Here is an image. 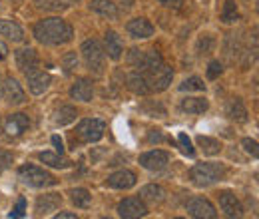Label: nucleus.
<instances>
[{
  "instance_id": "nucleus-1",
  "label": "nucleus",
  "mask_w": 259,
  "mask_h": 219,
  "mask_svg": "<svg viewBox=\"0 0 259 219\" xmlns=\"http://www.w3.org/2000/svg\"><path fill=\"white\" fill-rule=\"evenodd\" d=\"M34 36L40 44L46 46H60L72 40L74 30L72 26L60 16H52V18H44L40 22L34 24Z\"/></svg>"
},
{
  "instance_id": "nucleus-2",
  "label": "nucleus",
  "mask_w": 259,
  "mask_h": 219,
  "mask_svg": "<svg viewBox=\"0 0 259 219\" xmlns=\"http://www.w3.org/2000/svg\"><path fill=\"white\" fill-rule=\"evenodd\" d=\"M226 176V167L222 163H195L190 169V180L197 188H207L222 182Z\"/></svg>"
},
{
  "instance_id": "nucleus-3",
  "label": "nucleus",
  "mask_w": 259,
  "mask_h": 219,
  "mask_svg": "<svg viewBox=\"0 0 259 219\" xmlns=\"http://www.w3.org/2000/svg\"><path fill=\"white\" fill-rule=\"evenodd\" d=\"M18 178L22 180V184L30 186V188H50V186H56L58 180L48 173L46 169L38 167V165H32V163H26L18 169Z\"/></svg>"
},
{
  "instance_id": "nucleus-4",
  "label": "nucleus",
  "mask_w": 259,
  "mask_h": 219,
  "mask_svg": "<svg viewBox=\"0 0 259 219\" xmlns=\"http://www.w3.org/2000/svg\"><path fill=\"white\" fill-rule=\"evenodd\" d=\"M80 52H82V56H84V62L88 66V70L100 76V74L104 72V66H106V52H104V48L100 46V42L94 40V38L86 40V42L82 44Z\"/></svg>"
},
{
  "instance_id": "nucleus-5",
  "label": "nucleus",
  "mask_w": 259,
  "mask_h": 219,
  "mask_svg": "<svg viewBox=\"0 0 259 219\" xmlns=\"http://www.w3.org/2000/svg\"><path fill=\"white\" fill-rule=\"evenodd\" d=\"M142 74H144V80H146V84H148L150 94H154V92H163V90L171 84V80H174V70L163 62L160 64L158 68L148 70V72H142Z\"/></svg>"
},
{
  "instance_id": "nucleus-6",
  "label": "nucleus",
  "mask_w": 259,
  "mask_h": 219,
  "mask_svg": "<svg viewBox=\"0 0 259 219\" xmlns=\"http://www.w3.org/2000/svg\"><path fill=\"white\" fill-rule=\"evenodd\" d=\"M104 132H106V124L102 120H96V118H86L76 127V136L86 144L100 142L104 138Z\"/></svg>"
},
{
  "instance_id": "nucleus-7",
  "label": "nucleus",
  "mask_w": 259,
  "mask_h": 219,
  "mask_svg": "<svg viewBox=\"0 0 259 219\" xmlns=\"http://www.w3.org/2000/svg\"><path fill=\"white\" fill-rule=\"evenodd\" d=\"M148 213V205L142 197H126L118 203V215L124 219H138Z\"/></svg>"
},
{
  "instance_id": "nucleus-8",
  "label": "nucleus",
  "mask_w": 259,
  "mask_h": 219,
  "mask_svg": "<svg viewBox=\"0 0 259 219\" xmlns=\"http://www.w3.org/2000/svg\"><path fill=\"white\" fill-rule=\"evenodd\" d=\"M188 209V215L190 217H197V219H213L218 217V211L213 207V203L205 197H192L186 205Z\"/></svg>"
},
{
  "instance_id": "nucleus-9",
  "label": "nucleus",
  "mask_w": 259,
  "mask_h": 219,
  "mask_svg": "<svg viewBox=\"0 0 259 219\" xmlns=\"http://www.w3.org/2000/svg\"><path fill=\"white\" fill-rule=\"evenodd\" d=\"M167 163H169V156L163 150H152L140 156V165L150 171H162Z\"/></svg>"
},
{
  "instance_id": "nucleus-10",
  "label": "nucleus",
  "mask_w": 259,
  "mask_h": 219,
  "mask_svg": "<svg viewBox=\"0 0 259 219\" xmlns=\"http://www.w3.org/2000/svg\"><path fill=\"white\" fill-rule=\"evenodd\" d=\"M2 94H4V98L8 100V104H12V106H22V104L26 102V96H24L22 86H20L18 80L12 78V76H8V78L4 80Z\"/></svg>"
},
{
  "instance_id": "nucleus-11",
  "label": "nucleus",
  "mask_w": 259,
  "mask_h": 219,
  "mask_svg": "<svg viewBox=\"0 0 259 219\" xmlns=\"http://www.w3.org/2000/svg\"><path fill=\"white\" fill-rule=\"evenodd\" d=\"M218 199H220L222 211L226 213L227 217H241L243 215V207H241L239 199L235 197V193H231V191H220L218 193Z\"/></svg>"
},
{
  "instance_id": "nucleus-12",
  "label": "nucleus",
  "mask_w": 259,
  "mask_h": 219,
  "mask_svg": "<svg viewBox=\"0 0 259 219\" xmlns=\"http://www.w3.org/2000/svg\"><path fill=\"white\" fill-rule=\"evenodd\" d=\"M60 205H62V195L60 193H46V195H40L36 199L34 211H36V215H48V213L56 211Z\"/></svg>"
},
{
  "instance_id": "nucleus-13",
  "label": "nucleus",
  "mask_w": 259,
  "mask_h": 219,
  "mask_svg": "<svg viewBox=\"0 0 259 219\" xmlns=\"http://www.w3.org/2000/svg\"><path fill=\"white\" fill-rule=\"evenodd\" d=\"M26 78H28V90L34 96L44 94L52 84V76L48 72H40V70H34L30 74H26Z\"/></svg>"
},
{
  "instance_id": "nucleus-14",
  "label": "nucleus",
  "mask_w": 259,
  "mask_h": 219,
  "mask_svg": "<svg viewBox=\"0 0 259 219\" xmlns=\"http://www.w3.org/2000/svg\"><path fill=\"white\" fill-rule=\"evenodd\" d=\"M16 66L24 72V74H30L34 70H38L40 66V58L36 54L34 48H22L16 52Z\"/></svg>"
},
{
  "instance_id": "nucleus-15",
  "label": "nucleus",
  "mask_w": 259,
  "mask_h": 219,
  "mask_svg": "<svg viewBox=\"0 0 259 219\" xmlns=\"http://www.w3.org/2000/svg\"><path fill=\"white\" fill-rule=\"evenodd\" d=\"M126 30L132 38H138V40H146L150 36H154V24L148 20V18H134L130 20Z\"/></svg>"
},
{
  "instance_id": "nucleus-16",
  "label": "nucleus",
  "mask_w": 259,
  "mask_h": 219,
  "mask_svg": "<svg viewBox=\"0 0 259 219\" xmlns=\"http://www.w3.org/2000/svg\"><path fill=\"white\" fill-rule=\"evenodd\" d=\"M104 52L108 54V58L112 60H120L122 58V52H124V44H122V38L118 36V32L108 30L104 36Z\"/></svg>"
},
{
  "instance_id": "nucleus-17",
  "label": "nucleus",
  "mask_w": 259,
  "mask_h": 219,
  "mask_svg": "<svg viewBox=\"0 0 259 219\" xmlns=\"http://www.w3.org/2000/svg\"><path fill=\"white\" fill-rule=\"evenodd\" d=\"M136 182H138V178H136L134 171H130V169H120V171L112 173L106 184L114 189H130L136 186Z\"/></svg>"
},
{
  "instance_id": "nucleus-18",
  "label": "nucleus",
  "mask_w": 259,
  "mask_h": 219,
  "mask_svg": "<svg viewBox=\"0 0 259 219\" xmlns=\"http://www.w3.org/2000/svg\"><path fill=\"white\" fill-rule=\"evenodd\" d=\"M70 96H72L74 100H78V102H92V98H94V86H92L90 80L80 78V80H76V82L72 84Z\"/></svg>"
},
{
  "instance_id": "nucleus-19",
  "label": "nucleus",
  "mask_w": 259,
  "mask_h": 219,
  "mask_svg": "<svg viewBox=\"0 0 259 219\" xmlns=\"http://www.w3.org/2000/svg\"><path fill=\"white\" fill-rule=\"evenodd\" d=\"M226 116L233 122H247V108L241 98H229L226 104Z\"/></svg>"
},
{
  "instance_id": "nucleus-20",
  "label": "nucleus",
  "mask_w": 259,
  "mask_h": 219,
  "mask_svg": "<svg viewBox=\"0 0 259 219\" xmlns=\"http://www.w3.org/2000/svg\"><path fill=\"white\" fill-rule=\"evenodd\" d=\"M30 127V120L26 114H12L6 120V132L8 136H22Z\"/></svg>"
},
{
  "instance_id": "nucleus-21",
  "label": "nucleus",
  "mask_w": 259,
  "mask_h": 219,
  "mask_svg": "<svg viewBox=\"0 0 259 219\" xmlns=\"http://www.w3.org/2000/svg\"><path fill=\"white\" fill-rule=\"evenodd\" d=\"M90 10L100 14V16H104V18H110V20L118 18V6L112 0H92L90 2Z\"/></svg>"
},
{
  "instance_id": "nucleus-22",
  "label": "nucleus",
  "mask_w": 259,
  "mask_h": 219,
  "mask_svg": "<svg viewBox=\"0 0 259 219\" xmlns=\"http://www.w3.org/2000/svg\"><path fill=\"white\" fill-rule=\"evenodd\" d=\"M180 108L186 114H203V112H207L209 104L205 98H184L180 102Z\"/></svg>"
},
{
  "instance_id": "nucleus-23",
  "label": "nucleus",
  "mask_w": 259,
  "mask_h": 219,
  "mask_svg": "<svg viewBox=\"0 0 259 219\" xmlns=\"http://www.w3.org/2000/svg\"><path fill=\"white\" fill-rule=\"evenodd\" d=\"M0 36H6V38L12 40V42H22V40H24V30H22L16 22L0 18Z\"/></svg>"
},
{
  "instance_id": "nucleus-24",
  "label": "nucleus",
  "mask_w": 259,
  "mask_h": 219,
  "mask_svg": "<svg viewBox=\"0 0 259 219\" xmlns=\"http://www.w3.org/2000/svg\"><path fill=\"white\" fill-rule=\"evenodd\" d=\"M126 82H128V90H130V92H134L136 96L150 94L148 84H146V80H144V74H142L140 70H138V72H132V74H128Z\"/></svg>"
},
{
  "instance_id": "nucleus-25",
  "label": "nucleus",
  "mask_w": 259,
  "mask_h": 219,
  "mask_svg": "<svg viewBox=\"0 0 259 219\" xmlns=\"http://www.w3.org/2000/svg\"><path fill=\"white\" fill-rule=\"evenodd\" d=\"M76 116H78V112H76V108H74V106H60V108H56V110H54L52 122L62 127V125L72 124V122L76 120Z\"/></svg>"
},
{
  "instance_id": "nucleus-26",
  "label": "nucleus",
  "mask_w": 259,
  "mask_h": 219,
  "mask_svg": "<svg viewBox=\"0 0 259 219\" xmlns=\"http://www.w3.org/2000/svg\"><path fill=\"white\" fill-rule=\"evenodd\" d=\"M163 195H165V191L160 186H156V184L144 186L140 189V197L144 201H148V203H160V201H163Z\"/></svg>"
},
{
  "instance_id": "nucleus-27",
  "label": "nucleus",
  "mask_w": 259,
  "mask_h": 219,
  "mask_svg": "<svg viewBox=\"0 0 259 219\" xmlns=\"http://www.w3.org/2000/svg\"><path fill=\"white\" fill-rule=\"evenodd\" d=\"M197 146L201 148V152L205 156H218L222 152V144L209 136H197Z\"/></svg>"
},
{
  "instance_id": "nucleus-28",
  "label": "nucleus",
  "mask_w": 259,
  "mask_h": 219,
  "mask_svg": "<svg viewBox=\"0 0 259 219\" xmlns=\"http://www.w3.org/2000/svg\"><path fill=\"white\" fill-rule=\"evenodd\" d=\"M70 199H72V203H74L76 207H80V209H86V207H90V203H92L90 191L84 188L70 189Z\"/></svg>"
},
{
  "instance_id": "nucleus-29",
  "label": "nucleus",
  "mask_w": 259,
  "mask_h": 219,
  "mask_svg": "<svg viewBox=\"0 0 259 219\" xmlns=\"http://www.w3.org/2000/svg\"><path fill=\"white\" fill-rule=\"evenodd\" d=\"M162 54L158 50H144V58H142V64H140V72H148V70H154L162 64Z\"/></svg>"
},
{
  "instance_id": "nucleus-30",
  "label": "nucleus",
  "mask_w": 259,
  "mask_h": 219,
  "mask_svg": "<svg viewBox=\"0 0 259 219\" xmlns=\"http://www.w3.org/2000/svg\"><path fill=\"white\" fill-rule=\"evenodd\" d=\"M38 159L42 161V163H46V165H50V167H60V169H64L70 165V161L62 157V154H54V152H40L38 154Z\"/></svg>"
},
{
  "instance_id": "nucleus-31",
  "label": "nucleus",
  "mask_w": 259,
  "mask_h": 219,
  "mask_svg": "<svg viewBox=\"0 0 259 219\" xmlns=\"http://www.w3.org/2000/svg\"><path fill=\"white\" fill-rule=\"evenodd\" d=\"M237 20H239V10H237L235 0H226V4L222 8V22L224 24H233Z\"/></svg>"
},
{
  "instance_id": "nucleus-32",
  "label": "nucleus",
  "mask_w": 259,
  "mask_h": 219,
  "mask_svg": "<svg viewBox=\"0 0 259 219\" xmlns=\"http://www.w3.org/2000/svg\"><path fill=\"white\" fill-rule=\"evenodd\" d=\"M203 90H205V84L197 76H192L180 84V92H203Z\"/></svg>"
},
{
  "instance_id": "nucleus-33",
  "label": "nucleus",
  "mask_w": 259,
  "mask_h": 219,
  "mask_svg": "<svg viewBox=\"0 0 259 219\" xmlns=\"http://www.w3.org/2000/svg\"><path fill=\"white\" fill-rule=\"evenodd\" d=\"M34 4H36L40 10H50V12H56V10L68 8L64 0H34Z\"/></svg>"
},
{
  "instance_id": "nucleus-34",
  "label": "nucleus",
  "mask_w": 259,
  "mask_h": 219,
  "mask_svg": "<svg viewBox=\"0 0 259 219\" xmlns=\"http://www.w3.org/2000/svg\"><path fill=\"white\" fill-rule=\"evenodd\" d=\"M213 46H215V40H213L209 34H205V36H201L199 42H197V54H199V56H207V54H211Z\"/></svg>"
},
{
  "instance_id": "nucleus-35",
  "label": "nucleus",
  "mask_w": 259,
  "mask_h": 219,
  "mask_svg": "<svg viewBox=\"0 0 259 219\" xmlns=\"http://www.w3.org/2000/svg\"><path fill=\"white\" fill-rule=\"evenodd\" d=\"M142 112L146 114V116H150V118H163L165 116V110L162 108V104H144L142 106Z\"/></svg>"
},
{
  "instance_id": "nucleus-36",
  "label": "nucleus",
  "mask_w": 259,
  "mask_h": 219,
  "mask_svg": "<svg viewBox=\"0 0 259 219\" xmlns=\"http://www.w3.org/2000/svg\"><path fill=\"white\" fill-rule=\"evenodd\" d=\"M62 68H64V74H72L76 68H78V56L76 52H68L62 58Z\"/></svg>"
},
{
  "instance_id": "nucleus-37",
  "label": "nucleus",
  "mask_w": 259,
  "mask_h": 219,
  "mask_svg": "<svg viewBox=\"0 0 259 219\" xmlns=\"http://www.w3.org/2000/svg\"><path fill=\"white\" fill-rule=\"evenodd\" d=\"M178 142H180L182 152H184L186 156H188V157L195 156V150H194V146H192V140L188 138V134H180V136H178Z\"/></svg>"
},
{
  "instance_id": "nucleus-38",
  "label": "nucleus",
  "mask_w": 259,
  "mask_h": 219,
  "mask_svg": "<svg viewBox=\"0 0 259 219\" xmlns=\"http://www.w3.org/2000/svg\"><path fill=\"white\" fill-rule=\"evenodd\" d=\"M222 74H224V66H222L220 60L209 62V66H207V78H209V80H218Z\"/></svg>"
},
{
  "instance_id": "nucleus-39",
  "label": "nucleus",
  "mask_w": 259,
  "mask_h": 219,
  "mask_svg": "<svg viewBox=\"0 0 259 219\" xmlns=\"http://www.w3.org/2000/svg\"><path fill=\"white\" fill-rule=\"evenodd\" d=\"M142 58H144V50H138V48H132L128 52V64L132 68H140V64H142Z\"/></svg>"
},
{
  "instance_id": "nucleus-40",
  "label": "nucleus",
  "mask_w": 259,
  "mask_h": 219,
  "mask_svg": "<svg viewBox=\"0 0 259 219\" xmlns=\"http://www.w3.org/2000/svg\"><path fill=\"white\" fill-rule=\"evenodd\" d=\"M241 146H243V150H245L251 157L259 156V148H257V142H255V140H251V138H243V140H241Z\"/></svg>"
},
{
  "instance_id": "nucleus-41",
  "label": "nucleus",
  "mask_w": 259,
  "mask_h": 219,
  "mask_svg": "<svg viewBox=\"0 0 259 219\" xmlns=\"http://www.w3.org/2000/svg\"><path fill=\"white\" fill-rule=\"evenodd\" d=\"M24 213H26V199L24 197H20L18 199V203H16V207L8 213V217L14 219V217H24Z\"/></svg>"
},
{
  "instance_id": "nucleus-42",
  "label": "nucleus",
  "mask_w": 259,
  "mask_h": 219,
  "mask_svg": "<svg viewBox=\"0 0 259 219\" xmlns=\"http://www.w3.org/2000/svg\"><path fill=\"white\" fill-rule=\"evenodd\" d=\"M160 4H163L165 8H174V10H178L182 4H184V0H158Z\"/></svg>"
},
{
  "instance_id": "nucleus-43",
  "label": "nucleus",
  "mask_w": 259,
  "mask_h": 219,
  "mask_svg": "<svg viewBox=\"0 0 259 219\" xmlns=\"http://www.w3.org/2000/svg\"><path fill=\"white\" fill-rule=\"evenodd\" d=\"M12 159H14L12 154H8V152H2V150H0V163H2L4 167H6V165H10V163H12Z\"/></svg>"
},
{
  "instance_id": "nucleus-44",
  "label": "nucleus",
  "mask_w": 259,
  "mask_h": 219,
  "mask_svg": "<svg viewBox=\"0 0 259 219\" xmlns=\"http://www.w3.org/2000/svg\"><path fill=\"white\" fill-rule=\"evenodd\" d=\"M52 144L56 148V154H64V144H62L60 136H52Z\"/></svg>"
},
{
  "instance_id": "nucleus-45",
  "label": "nucleus",
  "mask_w": 259,
  "mask_h": 219,
  "mask_svg": "<svg viewBox=\"0 0 259 219\" xmlns=\"http://www.w3.org/2000/svg\"><path fill=\"white\" fill-rule=\"evenodd\" d=\"M148 140H150V142H162V132H160V129H150Z\"/></svg>"
},
{
  "instance_id": "nucleus-46",
  "label": "nucleus",
  "mask_w": 259,
  "mask_h": 219,
  "mask_svg": "<svg viewBox=\"0 0 259 219\" xmlns=\"http://www.w3.org/2000/svg\"><path fill=\"white\" fill-rule=\"evenodd\" d=\"M6 56H8V46H6V44L0 40V60H4Z\"/></svg>"
},
{
  "instance_id": "nucleus-47",
  "label": "nucleus",
  "mask_w": 259,
  "mask_h": 219,
  "mask_svg": "<svg viewBox=\"0 0 259 219\" xmlns=\"http://www.w3.org/2000/svg\"><path fill=\"white\" fill-rule=\"evenodd\" d=\"M56 219H76V213H70V211H60Z\"/></svg>"
},
{
  "instance_id": "nucleus-48",
  "label": "nucleus",
  "mask_w": 259,
  "mask_h": 219,
  "mask_svg": "<svg viewBox=\"0 0 259 219\" xmlns=\"http://www.w3.org/2000/svg\"><path fill=\"white\" fill-rule=\"evenodd\" d=\"M66 6H72V4H76V2H80V0H64Z\"/></svg>"
},
{
  "instance_id": "nucleus-49",
  "label": "nucleus",
  "mask_w": 259,
  "mask_h": 219,
  "mask_svg": "<svg viewBox=\"0 0 259 219\" xmlns=\"http://www.w3.org/2000/svg\"><path fill=\"white\" fill-rule=\"evenodd\" d=\"M2 171H4V165H2V163H0V173H2Z\"/></svg>"
},
{
  "instance_id": "nucleus-50",
  "label": "nucleus",
  "mask_w": 259,
  "mask_h": 219,
  "mask_svg": "<svg viewBox=\"0 0 259 219\" xmlns=\"http://www.w3.org/2000/svg\"><path fill=\"white\" fill-rule=\"evenodd\" d=\"M0 98H2V84H0Z\"/></svg>"
},
{
  "instance_id": "nucleus-51",
  "label": "nucleus",
  "mask_w": 259,
  "mask_h": 219,
  "mask_svg": "<svg viewBox=\"0 0 259 219\" xmlns=\"http://www.w3.org/2000/svg\"><path fill=\"white\" fill-rule=\"evenodd\" d=\"M126 2H134V0H126Z\"/></svg>"
}]
</instances>
